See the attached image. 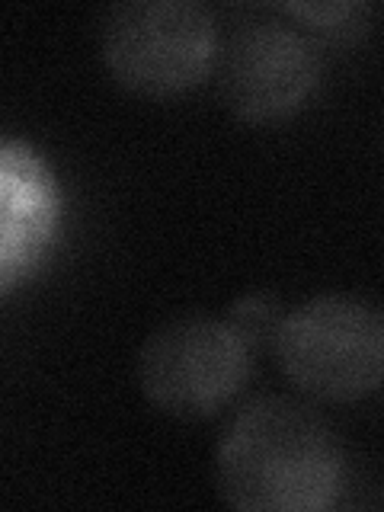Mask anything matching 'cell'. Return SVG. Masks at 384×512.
Instances as JSON below:
<instances>
[{
  "label": "cell",
  "mask_w": 384,
  "mask_h": 512,
  "mask_svg": "<svg viewBox=\"0 0 384 512\" xmlns=\"http://www.w3.org/2000/svg\"><path fill=\"white\" fill-rule=\"evenodd\" d=\"M109 74L141 96L186 93L215 71L218 23L196 0H125L100 29Z\"/></svg>",
  "instance_id": "3957f363"
},
{
  "label": "cell",
  "mask_w": 384,
  "mask_h": 512,
  "mask_svg": "<svg viewBox=\"0 0 384 512\" xmlns=\"http://www.w3.org/2000/svg\"><path fill=\"white\" fill-rule=\"evenodd\" d=\"M279 368L298 391L317 400H359L384 375V320L356 295H317L282 314L276 336Z\"/></svg>",
  "instance_id": "7a4b0ae2"
},
{
  "label": "cell",
  "mask_w": 384,
  "mask_h": 512,
  "mask_svg": "<svg viewBox=\"0 0 384 512\" xmlns=\"http://www.w3.org/2000/svg\"><path fill=\"white\" fill-rule=\"evenodd\" d=\"M288 10L304 16V20L314 23L317 29H343L346 16L359 13L356 4H308V7H304V4H292Z\"/></svg>",
  "instance_id": "ba28073f"
},
{
  "label": "cell",
  "mask_w": 384,
  "mask_h": 512,
  "mask_svg": "<svg viewBox=\"0 0 384 512\" xmlns=\"http://www.w3.org/2000/svg\"><path fill=\"white\" fill-rule=\"evenodd\" d=\"M250 352L224 317L189 314L170 320L141 346V391L170 416L205 420L228 407L247 384Z\"/></svg>",
  "instance_id": "277c9868"
},
{
  "label": "cell",
  "mask_w": 384,
  "mask_h": 512,
  "mask_svg": "<svg viewBox=\"0 0 384 512\" xmlns=\"http://www.w3.org/2000/svg\"><path fill=\"white\" fill-rule=\"evenodd\" d=\"M218 90L224 103L253 125L282 122L311 100L320 84V52L308 32L260 20L240 26L218 48Z\"/></svg>",
  "instance_id": "5b68a950"
},
{
  "label": "cell",
  "mask_w": 384,
  "mask_h": 512,
  "mask_svg": "<svg viewBox=\"0 0 384 512\" xmlns=\"http://www.w3.org/2000/svg\"><path fill=\"white\" fill-rule=\"evenodd\" d=\"M224 503L244 512H324L336 506L346 464L333 429L288 397H260L224 429L215 452Z\"/></svg>",
  "instance_id": "6da1fadb"
},
{
  "label": "cell",
  "mask_w": 384,
  "mask_h": 512,
  "mask_svg": "<svg viewBox=\"0 0 384 512\" xmlns=\"http://www.w3.org/2000/svg\"><path fill=\"white\" fill-rule=\"evenodd\" d=\"M61 215L52 164L29 141L0 135V295L36 276L55 247Z\"/></svg>",
  "instance_id": "8992f818"
},
{
  "label": "cell",
  "mask_w": 384,
  "mask_h": 512,
  "mask_svg": "<svg viewBox=\"0 0 384 512\" xmlns=\"http://www.w3.org/2000/svg\"><path fill=\"white\" fill-rule=\"evenodd\" d=\"M228 324L244 336V343L253 349V346H263L269 343L272 336H276V327L282 320V311H279V301L266 295V292H250L244 298H237L228 311Z\"/></svg>",
  "instance_id": "52a82bcc"
}]
</instances>
